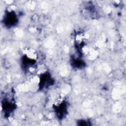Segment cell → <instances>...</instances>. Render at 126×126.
Instances as JSON below:
<instances>
[{
    "instance_id": "6da1fadb",
    "label": "cell",
    "mask_w": 126,
    "mask_h": 126,
    "mask_svg": "<svg viewBox=\"0 0 126 126\" xmlns=\"http://www.w3.org/2000/svg\"><path fill=\"white\" fill-rule=\"evenodd\" d=\"M18 22L16 14L13 11H8L3 17V24L7 27H12L15 26Z\"/></svg>"
}]
</instances>
